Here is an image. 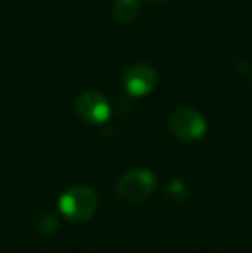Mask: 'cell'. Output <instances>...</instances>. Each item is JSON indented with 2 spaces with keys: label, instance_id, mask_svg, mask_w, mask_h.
Returning <instances> with one entry per match:
<instances>
[{
  "label": "cell",
  "instance_id": "1",
  "mask_svg": "<svg viewBox=\"0 0 252 253\" xmlns=\"http://www.w3.org/2000/svg\"><path fill=\"white\" fill-rule=\"evenodd\" d=\"M62 215L74 222H83L95 215L99 209V197L88 186H71L59 198Z\"/></svg>",
  "mask_w": 252,
  "mask_h": 253
},
{
  "label": "cell",
  "instance_id": "2",
  "mask_svg": "<svg viewBox=\"0 0 252 253\" xmlns=\"http://www.w3.org/2000/svg\"><path fill=\"white\" fill-rule=\"evenodd\" d=\"M118 195L128 203H138L149 198L155 190V176L149 169H135L125 172L118 181Z\"/></svg>",
  "mask_w": 252,
  "mask_h": 253
},
{
  "label": "cell",
  "instance_id": "3",
  "mask_svg": "<svg viewBox=\"0 0 252 253\" xmlns=\"http://www.w3.org/2000/svg\"><path fill=\"white\" fill-rule=\"evenodd\" d=\"M168 127L176 138L185 141H195L201 140L207 131V123L205 119L194 109L183 107V109H176L175 112L169 116Z\"/></svg>",
  "mask_w": 252,
  "mask_h": 253
},
{
  "label": "cell",
  "instance_id": "4",
  "mask_svg": "<svg viewBox=\"0 0 252 253\" xmlns=\"http://www.w3.org/2000/svg\"><path fill=\"white\" fill-rule=\"evenodd\" d=\"M121 84L130 97L142 98L155 88L157 73L149 64H135L125 71L121 78Z\"/></svg>",
  "mask_w": 252,
  "mask_h": 253
},
{
  "label": "cell",
  "instance_id": "5",
  "mask_svg": "<svg viewBox=\"0 0 252 253\" xmlns=\"http://www.w3.org/2000/svg\"><path fill=\"white\" fill-rule=\"evenodd\" d=\"M76 110L81 119L90 124H104L111 117V105L99 91H85L78 97Z\"/></svg>",
  "mask_w": 252,
  "mask_h": 253
},
{
  "label": "cell",
  "instance_id": "6",
  "mask_svg": "<svg viewBox=\"0 0 252 253\" xmlns=\"http://www.w3.org/2000/svg\"><path fill=\"white\" fill-rule=\"evenodd\" d=\"M142 10L140 0H116L112 12L114 17L121 23H131L138 17Z\"/></svg>",
  "mask_w": 252,
  "mask_h": 253
},
{
  "label": "cell",
  "instance_id": "7",
  "mask_svg": "<svg viewBox=\"0 0 252 253\" xmlns=\"http://www.w3.org/2000/svg\"><path fill=\"white\" fill-rule=\"evenodd\" d=\"M166 195H169V197H171L175 202L183 200V198H185V195H187V186H185V183H183L182 179L171 181V184H169L168 190H166Z\"/></svg>",
  "mask_w": 252,
  "mask_h": 253
},
{
  "label": "cell",
  "instance_id": "8",
  "mask_svg": "<svg viewBox=\"0 0 252 253\" xmlns=\"http://www.w3.org/2000/svg\"><path fill=\"white\" fill-rule=\"evenodd\" d=\"M149 2H152V3H164V2H168V0H149Z\"/></svg>",
  "mask_w": 252,
  "mask_h": 253
}]
</instances>
